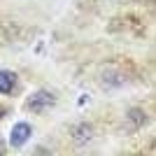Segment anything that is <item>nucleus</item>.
<instances>
[{
    "label": "nucleus",
    "mask_w": 156,
    "mask_h": 156,
    "mask_svg": "<svg viewBox=\"0 0 156 156\" xmlns=\"http://www.w3.org/2000/svg\"><path fill=\"white\" fill-rule=\"evenodd\" d=\"M51 105H54V93H49V91H35L26 100V110L42 112V110H47V107H51Z\"/></svg>",
    "instance_id": "1"
},
{
    "label": "nucleus",
    "mask_w": 156,
    "mask_h": 156,
    "mask_svg": "<svg viewBox=\"0 0 156 156\" xmlns=\"http://www.w3.org/2000/svg\"><path fill=\"white\" fill-rule=\"evenodd\" d=\"M33 135V128L30 124H26V121H21V124H16L12 128V135H9V142L14 144V147H21V144L28 142V137Z\"/></svg>",
    "instance_id": "2"
},
{
    "label": "nucleus",
    "mask_w": 156,
    "mask_h": 156,
    "mask_svg": "<svg viewBox=\"0 0 156 156\" xmlns=\"http://www.w3.org/2000/svg\"><path fill=\"white\" fill-rule=\"evenodd\" d=\"M16 82H19L16 72H12V70H0V93L9 96V93L16 89Z\"/></svg>",
    "instance_id": "3"
},
{
    "label": "nucleus",
    "mask_w": 156,
    "mask_h": 156,
    "mask_svg": "<svg viewBox=\"0 0 156 156\" xmlns=\"http://www.w3.org/2000/svg\"><path fill=\"white\" fill-rule=\"evenodd\" d=\"M91 137H93V128L89 124H86V126L82 124L77 130H75V142H77V144H86Z\"/></svg>",
    "instance_id": "4"
},
{
    "label": "nucleus",
    "mask_w": 156,
    "mask_h": 156,
    "mask_svg": "<svg viewBox=\"0 0 156 156\" xmlns=\"http://www.w3.org/2000/svg\"><path fill=\"white\" fill-rule=\"evenodd\" d=\"M2 114H5V110H2V107H0V117H2Z\"/></svg>",
    "instance_id": "5"
},
{
    "label": "nucleus",
    "mask_w": 156,
    "mask_h": 156,
    "mask_svg": "<svg viewBox=\"0 0 156 156\" xmlns=\"http://www.w3.org/2000/svg\"><path fill=\"white\" fill-rule=\"evenodd\" d=\"M0 149H2V144H0Z\"/></svg>",
    "instance_id": "6"
}]
</instances>
